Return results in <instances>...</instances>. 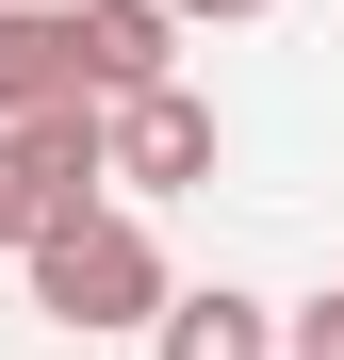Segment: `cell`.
<instances>
[{
  "instance_id": "obj_1",
  "label": "cell",
  "mask_w": 344,
  "mask_h": 360,
  "mask_svg": "<svg viewBox=\"0 0 344 360\" xmlns=\"http://www.w3.org/2000/svg\"><path fill=\"white\" fill-rule=\"evenodd\" d=\"M17 262H33V311L49 328H148L164 311V246L132 213H66V229H33Z\"/></svg>"
},
{
  "instance_id": "obj_6",
  "label": "cell",
  "mask_w": 344,
  "mask_h": 360,
  "mask_svg": "<svg viewBox=\"0 0 344 360\" xmlns=\"http://www.w3.org/2000/svg\"><path fill=\"white\" fill-rule=\"evenodd\" d=\"M148 328H164V360H279V328H262V295H229V278H213V295H164Z\"/></svg>"
},
{
  "instance_id": "obj_7",
  "label": "cell",
  "mask_w": 344,
  "mask_h": 360,
  "mask_svg": "<svg viewBox=\"0 0 344 360\" xmlns=\"http://www.w3.org/2000/svg\"><path fill=\"white\" fill-rule=\"evenodd\" d=\"M279 360H344V295H312V311L279 328Z\"/></svg>"
},
{
  "instance_id": "obj_3",
  "label": "cell",
  "mask_w": 344,
  "mask_h": 360,
  "mask_svg": "<svg viewBox=\"0 0 344 360\" xmlns=\"http://www.w3.org/2000/svg\"><path fill=\"white\" fill-rule=\"evenodd\" d=\"M98 180H132V197H181V180H213V98H197V82L115 98V115H98Z\"/></svg>"
},
{
  "instance_id": "obj_9",
  "label": "cell",
  "mask_w": 344,
  "mask_h": 360,
  "mask_svg": "<svg viewBox=\"0 0 344 360\" xmlns=\"http://www.w3.org/2000/svg\"><path fill=\"white\" fill-rule=\"evenodd\" d=\"M164 17H262V0H164Z\"/></svg>"
},
{
  "instance_id": "obj_2",
  "label": "cell",
  "mask_w": 344,
  "mask_h": 360,
  "mask_svg": "<svg viewBox=\"0 0 344 360\" xmlns=\"http://www.w3.org/2000/svg\"><path fill=\"white\" fill-rule=\"evenodd\" d=\"M66 66H82L98 115L115 98H164L181 82V17H164V0H66Z\"/></svg>"
},
{
  "instance_id": "obj_8",
  "label": "cell",
  "mask_w": 344,
  "mask_h": 360,
  "mask_svg": "<svg viewBox=\"0 0 344 360\" xmlns=\"http://www.w3.org/2000/svg\"><path fill=\"white\" fill-rule=\"evenodd\" d=\"M0 246H33V197H17V148H0Z\"/></svg>"
},
{
  "instance_id": "obj_5",
  "label": "cell",
  "mask_w": 344,
  "mask_h": 360,
  "mask_svg": "<svg viewBox=\"0 0 344 360\" xmlns=\"http://www.w3.org/2000/svg\"><path fill=\"white\" fill-rule=\"evenodd\" d=\"M82 66H66V0H0V131H33V115H66Z\"/></svg>"
},
{
  "instance_id": "obj_4",
  "label": "cell",
  "mask_w": 344,
  "mask_h": 360,
  "mask_svg": "<svg viewBox=\"0 0 344 360\" xmlns=\"http://www.w3.org/2000/svg\"><path fill=\"white\" fill-rule=\"evenodd\" d=\"M17 148V197H33V229H66V213H98V98H66V115H33V131H0Z\"/></svg>"
}]
</instances>
